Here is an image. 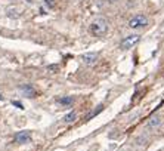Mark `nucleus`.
Segmentation results:
<instances>
[{
    "label": "nucleus",
    "instance_id": "1",
    "mask_svg": "<svg viewBox=\"0 0 164 151\" xmlns=\"http://www.w3.org/2000/svg\"><path fill=\"white\" fill-rule=\"evenodd\" d=\"M90 33L95 37H104L108 33V22L104 18H98L90 24Z\"/></svg>",
    "mask_w": 164,
    "mask_h": 151
},
{
    "label": "nucleus",
    "instance_id": "2",
    "mask_svg": "<svg viewBox=\"0 0 164 151\" xmlns=\"http://www.w3.org/2000/svg\"><path fill=\"white\" fill-rule=\"evenodd\" d=\"M139 39H140V36H139V34H130V36L124 37V39L120 42V49L127 51V49L133 48V46L139 42Z\"/></svg>",
    "mask_w": 164,
    "mask_h": 151
},
{
    "label": "nucleus",
    "instance_id": "3",
    "mask_svg": "<svg viewBox=\"0 0 164 151\" xmlns=\"http://www.w3.org/2000/svg\"><path fill=\"white\" fill-rule=\"evenodd\" d=\"M146 25H148V18H146L145 15H136V17H133V18L129 21V27L133 28V30H136V28H143V27H146Z\"/></svg>",
    "mask_w": 164,
    "mask_h": 151
},
{
    "label": "nucleus",
    "instance_id": "4",
    "mask_svg": "<svg viewBox=\"0 0 164 151\" xmlns=\"http://www.w3.org/2000/svg\"><path fill=\"white\" fill-rule=\"evenodd\" d=\"M31 141V132L30 130H21L15 135V142L17 144H27Z\"/></svg>",
    "mask_w": 164,
    "mask_h": 151
},
{
    "label": "nucleus",
    "instance_id": "5",
    "mask_svg": "<svg viewBox=\"0 0 164 151\" xmlns=\"http://www.w3.org/2000/svg\"><path fill=\"white\" fill-rule=\"evenodd\" d=\"M99 58V53L98 52H89V53H84L81 55V61L86 64V65H93Z\"/></svg>",
    "mask_w": 164,
    "mask_h": 151
},
{
    "label": "nucleus",
    "instance_id": "6",
    "mask_svg": "<svg viewBox=\"0 0 164 151\" xmlns=\"http://www.w3.org/2000/svg\"><path fill=\"white\" fill-rule=\"evenodd\" d=\"M19 89H21L22 92H25V95H28V96H31V98L36 96V90H34V87H33L31 85H22Z\"/></svg>",
    "mask_w": 164,
    "mask_h": 151
},
{
    "label": "nucleus",
    "instance_id": "7",
    "mask_svg": "<svg viewBox=\"0 0 164 151\" xmlns=\"http://www.w3.org/2000/svg\"><path fill=\"white\" fill-rule=\"evenodd\" d=\"M160 124H161V117H158V116L151 117L149 121H148V127H149V129H155V127H158Z\"/></svg>",
    "mask_w": 164,
    "mask_h": 151
},
{
    "label": "nucleus",
    "instance_id": "8",
    "mask_svg": "<svg viewBox=\"0 0 164 151\" xmlns=\"http://www.w3.org/2000/svg\"><path fill=\"white\" fill-rule=\"evenodd\" d=\"M77 120V111H71V113H68L65 117H64V121L65 123H73V121H76Z\"/></svg>",
    "mask_w": 164,
    "mask_h": 151
},
{
    "label": "nucleus",
    "instance_id": "9",
    "mask_svg": "<svg viewBox=\"0 0 164 151\" xmlns=\"http://www.w3.org/2000/svg\"><path fill=\"white\" fill-rule=\"evenodd\" d=\"M58 102H59V104H62V105H71V104L74 102V99H73L71 96H67V98L64 96V98H59V99H58Z\"/></svg>",
    "mask_w": 164,
    "mask_h": 151
},
{
    "label": "nucleus",
    "instance_id": "10",
    "mask_svg": "<svg viewBox=\"0 0 164 151\" xmlns=\"http://www.w3.org/2000/svg\"><path fill=\"white\" fill-rule=\"evenodd\" d=\"M45 3L47 8H55V3H56V0H45Z\"/></svg>",
    "mask_w": 164,
    "mask_h": 151
},
{
    "label": "nucleus",
    "instance_id": "11",
    "mask_svg": "<svg viewBox=\"0 0 164 151\" xmlns=\"http://www.w3.org/2000/svg\"><path fill=\"white\" fill-rule=\"evenodd\" d=\"M12 104H14V105H15V107H18V108H19V110H24V105H22V104H21V102H18V101H14V102H12Z\"/></svg>",
    "mask_w": 164,
    "mask_h": 151
},
{
    "label": "nucleus",
    "instance_id": "12",
    "mask_svg": "<svg viewBox=\"0 0 164 151\" xmlns=\"http://www.w3.org/2000/svg\"><path fill=\"white\" fill-rule=\"evenodd\" d=\"M2 99H3V96H2V95H0V101H2Z\"/></svg>",
    "mask_w": 164,
    "mask_h": 151
}]
</instances>
